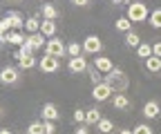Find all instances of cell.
Listing matches in <instances>:
<instances>
[{"label":"cell","mask_w":161,"mask_h":134,"mask_svg":"<svg viewBox=\"0 0 161 134\" xmlns=\"http://www.w3.org/2000/svg\"><path fill=\"white\" fill-rule=\"evenodd\" d=\"M45 54L54 56V58H63V56L67 54V45H63V40L54 36V38H49L47 45H45Z\"/></svg>","instance_id":"4"},{"label":"cell","mask_w":161,"mask_h":134,"mask_svg":"<svg viewBox=\"0 0 161 134\" xmlns=\"http://www.w3.org/2000/svg\"><path fill=\"white\" fill-rule=\"evenodd\" d=\"M40 16H43V20H56L60 13H58V9H56V5L45 3L43 7H40Z\"/></svg>","instance_id":"13"},{"label":"cell","mask_w":161,"mask_h":134,"mask_svg":"<svg viewBox=\"0 0 161 134\" xmlns=\"http://www.w3.org/2000/svg\"><path fill=\"white\" fill-rule=\"evenodd\" d=\"M125 45H128V47H134V49L141 45V38H139L136 31H128V34H125Z\"/></svg>","instance_id":"25"},{"label":"cell","mask_w":161,"mask_h":134,"mask_svg":"<svg viewBox=\"0 0 161 134\" xmlns=\"http://www.w3.org/2000/svg\"><path fill=\"white\" fill-rule=\"evenodd\" d=\"M72 5H76V7H90V0H72Z\"/></svg>","instance_id":"35"},{"label":"cell","mask_w":161,"mask_h":134,"mask_svg":"<svg viewBox=\"0 0 161 134\" xmlns=\"http://www.w3.org/2000/svg\"><path fill=\"white\" fill-rule=\"evenodd\" d=\"M80 51H83V45H78V43H69L67 45V56H69V58H78V56H83Z\"/></svg>","instance_id":"26"},{"label":"cell","mask_w":161,"mask_h":134,"mask_svg":"<svg viewBox=\"0 0 161 134\" xmlns=\"http://www.w3.org/2000/svg\"><path fill=\"white\" fill-rule=\"evenodd\" d=\"M34 67H38V61L34 56H25V58L18 61V69H34Z\"/></svg>","instance_id":"22"},{"label":"cell","mask_w":161,"mask_h":134,"mask_svg":"<svg viewBox=\"0 0 161 134\" xmlns=\"http://www.w3.org/2000/svg\"><path fill=\"white\" fill-rule=\"evenodd\" d=\"M40 23H43V20H38L36 16L27 18V23H25V29H27V34H38V31H40Z\"/></svg>","instance_id":"21"},{"label":"cell","mask_w":161,"mask_h":134,"mask_svg":"<svg viewBox=\"0 0 161 134\" xmlns=\"http://www.w3.org/2000/svg\"><path fill=\"white\" fill-rule=\"evenodd\" d=\"M27 43H29V45L34 47V51H36V49H43V47L47 45V38L40 34V31H38V34H27Z\"/></svg>","instance_id":"14"},{"label":"cell","mask_w":161,"mask_h":134,"mask_svg":"<svg viewBox=\"0 0 161 134\" xmlns=\"http://www.w3.org/2000/svg\"><path fill=\"white\" fill-rule=\"evenodd\" d=\"M87 58L85 56H78V58H69V63H67V69L72 72V74H83V72H87Z\"/></svg>","instance_id":"8"},{"label":"cell","mask_w":161,"mask_h":134,"mask_svg":"<svg viewBox=\"0 0 161 134\" xmlns=\"http://www.w3.org/2000/svg\"><path fill=\"white\" fill-rule=\"evenodd\" d=\"M114 27H116V31H123V34L132 31V23L128 20V16H121V18H116V23H114Z\"/></svg>","instance_id":"20"},{"label":"cell","mask_w":161,"mask_h":134,"mask_svg":"<svg viewBox=\"0 0 161 134\" xmlns=\"http://www.w3.org/2000/svg\"><path fill=\"white\" fill-rule=\"evenodd\" d=\"M40 114H43V121H54L56 123L60 119V112H58V107L54 103H45L43 110H40Z\"/></svg>","instance_id":"11"},{"label":"cell","mask_w":161,"mask_h":134,"mask_svg":"<svg viewBox=\"0 0 161 134\" xmlns=\"http://www.w3.org/2000/svg\"><path fill=\"white\" fill-rule=\"evenodd\" d=\"M101 51H103V40H101L96 34H90L85 40H83V54H87V56H98Z\"/></svg>","instance_id":"3"},{"label":"cell","mask_w":161,"mask_h":134,"mask_svg":"<svg viewBox=\"0 0 161 134\" xmlns=\"http://www.w3.org/2000/svg\"><path fill=\"white\" fill-rule=\"evenodd\" d=\"M112 96H114V89H112L105 81L92 87V99H94V101H98V103H105V101H110Z\"/></svg>","instance_id":"5"},{"label":"cell","mask_w":161,"mask_h":134,"mask_svg":"<svg viewBox=\"0 0 161 134\" xmlns=\"http://www.w3.org/2000/svg\"><path fill=\"white\" fill-rule=\"evenodd\" d=\"M18 81H20V69L18 67L7 65V67L0 69V83L3 85H16Z\"/></svg>","instance_id":"7"},{"label":"cell","mask_w":161,"mask_h":134,"mask_svg":"<svg viewBox=\"0 0 161 134\" xmlns=\"http://www.w3.org/2000/svg\"><path fill=\"white\" fill-rule=\"evenodd\" d=\"M74 134H90V125H85V123L78 125V127L74 130Z\"/></svg>","instance_id":"33"},{"label":"cell","mask_w":161,"mask_h":134,"mask_svg":"<svg viewBox=\"0 0 161 134\" xmlns=\"http://www.w3.org/2000/svg\"><path fill=\"white\" fill-rule=\"evenodd\" d=\"M159 114H161V107H159L157 101H148V103L143 105V116H146V119H157Z\"/></svg>","instance_id":"15"},{"label":"cell","mask_w":161,"mask_h":134,"mask_svg":"<svg viewBox=\"0 0 161 134\" xmlns=\"http://www.w3.org/2000/svg\"><path fill=\"white\" fill-rule=\"evenodd\" d=\"M101 119H103V116H101V112H98L96 107L85 110V125H98Z\"/></svg>","instance_id":"17"},{"label":"cell","mask_w":161,"mask_h":134,"mask_svg":"<svg viewBox=\"0 0 161 134\" xmlns=\"http://www.w3.org/2000/svg\"><path fill=\"white\" fill-rule=\"evenodd\" d=\"M0 20H3V16H0Z\"/></svg>","instance_id":"41"},{"label":"cell","mask_w":161,"mask_h":134,"mask_svg":"<svg viewBox=\"0 0 161 134\" xmlns=\"http://www.w3.org/2000/svg\"><path fill=\"white\" fill-rule=\"evenodd\" d=\"M72 119H74V123H80V125H83V123H85V110H76Z\"/></svg>","instance_id":"31"},{"label":"cell","mask_w":161,"mask_h":134,"mask_svg":"<svg viewBox=\"0 0 161 134\" xmlns=\"http://www.w3.org/2000/svg\"><path fill=\"white\" fill-rule=\"evenodd\" d=\"M0 116H3V105H0Z\"/></svg>","instance_id":"39"},{"label":"cell","mask_w":161,"mask_h":134,"mask_svg":"<svg viewBox=\"0 0 161 134\" xmlns=\"http://www.w3.org/2000/svg\"><path fill=\"white\" fill-rule=\"evenodd\" d=\"M152 56L161 58V43H154V45H152Z\"/></svg>","instance_id":"34"},{"label":"cell","mask_w":161,"mask_h":134,"mask_svg":"<svg viewBox=\"0 0 161 134\" xmlns=\"http://www.w3.org/2000/svg\"><path fill=\"white\" fill-rule=\"evenodd\" d=\"M119 134H132V130H125L123 127V130H119Z\"/></svg>","instance_id":"38"},{"label":"cell","mask_w":161,"mask_h":134,"mask_svg":"<svg viewBox=\"0 0 161 134\" xmlns=\"http://www.w3.org/2000/svg\"><path fill=\"white\" fill-rule=\"evenodd\" d=\"M136 56H139V58H150V56H152V45H148V43H141L139 47H136Z\"/></svg>","instance_id":"24"},{"label":"cell","mask_w":161,"mask_h":134,"mask_svg":"<svg viewBox=\"0 0 161 134\" xmlns=\"http://www.w3.org/2000/svg\"><path fill=\"white\" fill-rule=\"evenodd\" d=\"M132 134H152V127H150L148 123H139V125L132 130Z\"/></svg>","instance_id":"30"},{"label":"cell","mask_w":161,"mask_h":134,"mask_svg":"<svg viewBox=\"0 0 161 134\" xmlns=\"http://www.w3.org/2000/svg\"><path fill=\"white\" fill-rule=\"evenodd\" d=\"M150 25L154 27V29H161V9H154V11H150Z\"/></svg>","instance_id":"28"},{"label":"cell","mask_w":161,"mask_h":134,"mask_svg":"<svg viewBox=\"0 0 161 134\" xmlns=\"http://www.w3.org/2000/svg\"><path fill=\"white\" fill-rule=\"evenodd\" d=\"M87 74H90V81H92V85H98V83H103V78H105V76L103 74H101L94 65H90L87 67Z\"/></svg>","instance_id":"23"},{"label":"cell","mask_w":161,"mask_h":134,"mask_svg":"<svg viewBox=\"0 0 161 134\" xmlns=\"http://www.w3.org/2000/svg\"><path fill=\"white\" fill-rule=\"evenodd\" d=\"M94 67L101 72V74H110L114 69V63L112 58H105V56H98V58H94Z\"/></svg>","instance_id":"12"},{"label":"cell","mask_w":161,"mask_h":134,"mask_svg":"<svg viewBox=\"0 0 161 134\" xmlns=\"http://www.w3.org/2000/svg\"><path fill=\"white\" fill-rule=\"evenodd\" d=\"M27 134H45L43 121H34V123H29V127H27Z\"/></svg>","instance_id":"29"},{"label":"cell","mask_w":161,"mask_h":134,"mask_svg":"<svg viewBox=\"0 0 161 134\" xmlns=\"http://www.w3.org/2000/svg\"><path fill=\"white\" fill-rule=\"evenodd\" d=\"M27 40V36L23 34V31H9L7 34V43L9 45H16V47H20V45H23Z\"/></svg>","instance_id":"19"},{"label":"cell","mask_w":161,"mask_h":134,"mask_svg":"<svg viewBox=\"0 0 161 134\" xmlns=\"http://www.w3.org/2000/svg\"><path fill=\"white\" fill-rule=\"evenodd\" d=\"M43 127H45V134H54L56 132V123L54 121H43Z\"/></svg>","instance_id":"32"},{"label":"cell","mask_w":161,"mask_h":134,"mask_svg":"<svg viewBox=\"0 0 161 134\" xmlns=\"http://www.w3.org/2000/svg\"><path fill=\"white\" fill-rule=\"evenodd\" d=\"M112 3H114V5H130L128 0H112Z\"/></svg>","instance_id":"36"},{"label":"cell","mask_w":161,"mask_h":134,"mask_svg":"<svg viewBox=\"0 0 161 134\" xmlns=\"http://www.w3.org/2000/svg\"><path fill=\"white\" fill-rule=\"evenodd\" d=\"M38 69L43 72V74H56L60 69V61L54 58V56H43V58H38Z\"/></svg>","instance_id":"6"},{"label":"cell","mask_w":161,"mask_h":134,"mask_svg":"<svg viewBox=\"0 0 161 134\" xmlns=\"http://www.w3.org/2000/svg\"><path fill=\"white\" fill-rule=\"evenodd\" d=\"M5 18H7V23L11 25L14 31H20V29L25 27V18H23V13H20V11H7Z\"/></svg>","instance_id":"9"},{"label":"cell","mask_w":161,"mask_h":134,"mask_svg":"<svg viewBox=\"0 0 161 134\" xmlns=\"http://www.w3.org/2000/svg\"><path fill=\"white\" fill-rule=\"evenodd\" d=\"M128 20L130 23H146L150 18V9L146 3H141V0H134V3L128 5Z\"/></svg>","instance_id":"2"},{"label":"cell","mask_w":161,"mask_h":134,"mask_svg":"<svg viewBox=\"0 0 161 134\" xmlns=\"http://www.w3.org/2000/svg\"><path fill=\"white\" fill-rule=\"evenodd\" d=\"M7 3H16V0H7Z\"/></svg>","instance_id":"40"},{"label":"cell","mask_w":161,"mask_h":134,"mask_svg":"<svg viewBox=\"0 0 161 134\" xmlns=\"http://www.w3.org/2000/svg\"><path fill=\"white\" fill-rule=\"evenodd\" d=\"M143 65H146V69H148L150 74H159V72H161V58H157V56H150V58H146Z\"/></svg>","instance_id":"18"},{"label":"cell","mask_w":161,"mask_h":134,"mask_svg":"<svg viewBox=\"0 0 161 134\" xmlns=\"http://www.w3.org/2000/svg\"><path fill=\"white\" fill-rule=\"evenodd\" d=\"M103 81L114 89V94H125V89H128V85H130V78L125 76V72L119 69V67H114L110 74H105Z\"/></svg>","instance_id":"1"},{"label":"cell","mask_w":161,"mask_h":134,"mask_svg":"<svg viewBox=\"0 0 161 134\" xmlns=\"http://www.w3.org/2000/svg\"><path fill=\"white\" fill-rule=\"evenodd\" d=\"M96 127H98V132H101V134H110V132L114 130V123H112L110 119H101Z\"/></svg>","instance_id":"27"},{"label":"cell","mask_w":161,"mask_h":134,"mask_svg":"<svg viewBox=\"0 0 161 134\" xmlns=\"http://www.w3.org/2000/svg\"><path fill=\"white\" fill-rule=\"evenodd\" d=\"M40 34H43L47 40L56 36V20H43L40 23Z\"/></svg>","instance_id":"16"},{"label":"cell","mask_w":161,"mask_h":134,"mask_svg":"<svg viewBox=\"0 0 161 134\" xmlns=\"http://www.w3.org/2000/svg\"><path fill=\"white\" fill-rule=\"evenodd\" d=\"M112 105L119 112H128L132 107V101L128 99V94H114V96H112Z\"/></svg>","instance_id":"10"},{"label":"cell","mask_w":161,"mask_h":134,"mask_svg":"<svg viewBox=\"0 0 161 134\" xmlns=\"http://www.w3.org/2000/svg\"><path fill=\"white\" fill-rule=\"evenodd\" d=\"M0 134H14V132H11L9 127H3V130H0Z\"/></svg>","instance_id":"37"}]
</instances>
